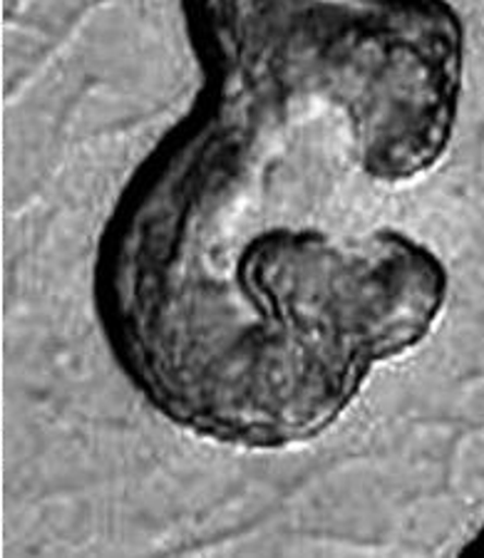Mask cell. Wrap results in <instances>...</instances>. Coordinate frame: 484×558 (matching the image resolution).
<instances>
[{
    "label": "cell",
    "instance_id": "1",
    "mask_svg": "<svg viewBox=\"0 0 484 558\" xmlns=\"http://www.w3.org/2000/svg\"><path fill=\"white\" fill-rule=\"evenodd\" d=\"M264 3H291V0H182V8H246Z\"/></svg>",
    "mask_w": 484,
    "mask_h": 558
},
{
    "label": "cell",
    "instance_id": "2",
    "mask_svg": "<svg viewBox=\"0 0 484 558\" xmlns=\"http://www.w3.org/2000/svg\"><path fill=\"white\" fill-rule=\"evenodd\" d=\"M462 554H474V556H484V526L477 531V536L462 548Z\"/></svg>",
    "mask_w": 484,
    "mask_h": 558
}]
</instances>
